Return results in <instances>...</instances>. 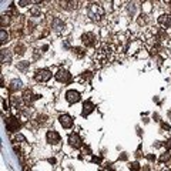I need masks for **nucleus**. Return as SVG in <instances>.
Segmentation results:
<instances>
[{
  "mask_svg": "<svg viewBox=\"0 0 171 171\" xmlns=\"http://www.w3.org/2000/svg\"><path fill=\"white\" fill-rule=\"evenodd\" d=\"M87 14H88V17H90V20H93V21L101 20V17L104 16V7L100 3H91L87 7Z\"/></svg>",
  "mask_w": 171,
  "mask_h": 171,
  "instance_id": "nucleus-1",
  "label": "nucleus"
},
{
  "mask_svg": "<svg viewBox=\"0 0 171 171\" xmlns=\"http://www.w3.org/2000/svg\"><path fill=\"white\" fill-rule=\"evenodd\" d=\"M34 79H36V81H38V83H46V81H49L50 79H52V71L47 70V69H40V70L36 71Z\"/></svg>",
  "mask_w": 171,
  "mask_h": 171,
  "instance_id": "nucleus-2",
  "label": "nucleus"
},
{
  "mask_svg": "<svg viewBox=\"0 0 171 171\" xmlns=\"http://www.w3.org/2000/svg\"><path fill=\"white\" fill-rule=\"evenodd\" d=\"M81 42H83V44L86 46V47H91V46H94L96 42H97V37H96L94 33H84L83 36H81Z\"/></svg>",
  "mask_w": 171,
  "mask_h": 171,
  "instance_id": "nucleus-3",
  "label": "nucleus"
},
{
  "mask_svg": "<svg viewBox=\"0 0 171 171\" xmlns=\"http://www.w3.org/2000/svg\"><path fill=\"white\" fill-rule=\"evenodd\" d=\"M54 77H56V80L60 81V83H69V81L71 80V74L64 69H60L59 71L54 74Z\"/></svg>",
  "mask_w": 171,
  "mask_h": 171,
  "instance_id": "nucleus-4",
  "label": "nucleus"
},
{
  "mask_svg": "<svg viewBox=\"0 0 171 171\" xmlns=\"http://www.w3.org/2000/svg\"><path fill=\"white\" fill-rule=\"evenodd\" d=\"M20 127V123L17 121L16 117H9L6 119V128L9 133H14V131H17V128Z\"/></svg>",
  "mask_w": 171,
  "mask_h": 171,
  "instance_id": "nucleus-5",
  "label": "nucleus"
},
{
  "mask_svg": "<svg viewBox=\"0 0 171 171\" xmlns=\"http://www.w3.org/2000/svg\"><path fill=\"white\" fill-rule=\"evenodd\" d=\"M66 100L70 104H74V103H79L81 100V96L77 90H69L66 93Z\"/></svg>",
  "mask_w": 171,
  "mask_h": 171,
  "instance_id": "nucleus-6",
  "label": "nucleus"
},
{
  "mask_svg": "<svg viewBox=\"0 0 171 171\" xmlns=\"http://www.w3.org/2000/svg\"><path fill=\"white\" fill-rule=\"evenodd\" d=\"M69 144L73 148H80V147H83V141H81L80 136L77 133H71L69 136Z\"/></svg>",
  "mask_w": 171,
  "mask_h": 171,
  "instance_id": "nucleus-7",
  "label": "nucleus"
},
{
  "mask_svg": "<svg viewBox=\"0 0 171 171\" xmlns=\"http://www.w3.org/2000/svg\"><path fill=\"white\" fill-rule=\"evenodd\" d=\"M59 121H60V124H61V127L63 128H71L73 127V117L71 115H69V114H61L59 117Z\"/></svg>",
  "mask_w": 171,
  "mask_h": 171,
  "instance_id": "nucleus-8",
  "label": "nucleus"
},
{
  "mask_svg": "<svg viewBox=\"0 0 171 171\" xmlns=\"http://www.w3.org/2000/svg\"><path fill=\"white\" fill-rule=\"evenodd\" d=\"M46 138H47V143H50V144L60 143V134L57 133L56 130H49L47 134H46Z\"/></svg>",
  "mask_w": 171,
  "mask_h": 171,
  "instance_id": "nucleus-9",
  "label": "nucleus"
},
{
  "mask_svg": "<svg viewBox=\"0 0 171 171\" xmlns=\"http://www.w3.org/2000/svg\"><path fill=\"white\" fill-rule=\"evenodd\" d=\"M64 23H63V20L61 19H59V17H54L52 20V29H53V32H56V33H61L64 30Z\"/></svg>",
  "mask_w": 171,
  "mask_h": 171,
  "instance_id": "nucleus-10",
  "label": "nucleus"
},
{
  "mask_svg": "<svg viewBox=\"0 0 171 171\" xmlns=\"http://www.w3.org/2000/svg\"><path fill=\"white\" fill-rule=\"evenodd\" d=\"M94 104H93V103L90 101V100H87V101H84L83 103V111H81V115H83V117H87L88 114H90V113H93L94 111Z\"/></svg>",
  "mask_w": 171,
  "mask_h": 171,
  "instance_id": "nucleus-11",
  "label": "nucleus"
},
{
  "mask_svg": "<svg viewBox=\"0 0 171 171\" xmlns=\"http://www.w3.org/2000/svg\"><path fill=\"white\" fill-rule=\"evenodd\" d=\"M158 25L165 29L171 27V16L170 14H161L160 17H158Z\"/></svg>",
  "mask_w": 171,
  "mask_h": 171,
  "instance_id": "nucleus-12",
  "label": "nucleus"
},
{
  "mask_svg": "<svg viewBox=\"0 0 171 171\" xmlns=\"http://www.w3.org/2000/svg\"><path fill=\"white\" fill-rule=\"evenodd\" d=\"M23 101H26V103H32L33 100H37V98H40V96L38 94H36V96H33V93H32V90H25V93H23Z\"/></svg>",
  "mask_w": 171,
  "mask_h": 171,
  "instance_id": "nucleus-13",
  "label": "nucleus"
},
{
  "mask_svg": "<svg viewBox=\"0 0 171 171\" xmlns=\"http://www.w3.org/2000/svg\"><path fill=\"white\" fill-rule=\"evenodd\" d=\"M2 63L3 64H10L11 63V53L10 50H2Z\"/></svg>",
  "mask_w": 171,
  "mask_h": 171,
  "instance_id": "nucleus-14",
  "label": "nucleus"
},
{
  "mask_svg": "<svg viewBox=\"0 0 171 171\" xmlns=\"http://www.w3.org/2000/svg\"><path fill=\"white\" fill-rule=\"evenodd\" d=\"M21 88H23V83H21V80H19V79H13V80L10 81V90L17 91V90H21Z\"/></svg>",
  "mask_w": 171,
  "mask_h": 171,
  "instance_id": "nucleus-15",
  "label": "nucleus"
},
{
  "mask_svg": "<svg viewBox=\"0 0 171 171\" xmlns=\"http://www.w3.org/2000/svg\"><path fill=\"white\" fill-rule=\"evenodd\" d=\"M0 38H2V44H4V43H7L9 42V33L6 32V30H4V29H2V30H0Z\"/></svg>",
  "mask_w": 171,
  "mask_h": 171,
  "instance_id": "nucleus-16",
  "label": "nucleus"
},
{
  "mask_svg": "<svg viewBox=\"0 0 171 171\" xmlns=\"http://www.w3.org/2000/svg\"><path fill=\"white\" fill-rule=\"evenodd\" d=\"M14 50H16V54H19V56H21V54H25V50L26 47L21 43H17V44L14 46Z\"/></svg>",
  "mask_w": 171,
  "mask_h": 171,
  "instance_id": "nucleus-17",
  "label": "nucleus"
},
{
  "mask_svg": "<svg viewBox=\"0 0 171 171\" xmlns=\"http://www.w3.org/2000/svg\"><path fill=\"white\" fill-rule=\"evenodd\" d=\"M137 21H138L140 26H146L147 23H148V16H147V14H140Z\"/></svg>",
  "mask_w": 171,
  "mask_h": 171,
  "instance_id": "nucleus-18",
  "label": "nucleus"
},
{
  "mask_svg": "<svg viewBox=\"0 0 171 171\" xmlns=\"http://www.w3.org/2000/svg\"><path fill=\"white\" fill-rule=\"evenodd\" d=\"M0 25H2V27H4V26L10 25V17L7 16V14H3L2 16V19H0Z\"/></svg>",
  "mask_w": 171,
  "mask_h": 171,
  "instance_id": "nucleus-19",
  "label": "nucleus"
},
{
  "mask_svg": "<svg viewBox=\"0 0 171 171\" xmlns=\"http://www.w3.org/2000/svg\"><path fill=\"white\" fill-rule=\"evenodd\" d=\"M128 168H130L131 171H140V164L137 163V161H134V163H130Z\"/></svg>",
  "mask_w": 171,
  "mask_h": 171,
  "instance_id": "nucleus-20",
  "label": "nucleus"
},
{
  "mask_svg": "<svg viewBox=\"0 0 171 171\" xmlns=\"http://www.w3.org/2000/svg\"><path fill=\"white\" fill-rule=\"evenodd\" d=\"M21 100H23V98H16V97H11V103H13V106L16 108L17 107H20L21 106Z\"/></svg>",
  "mask_w": 171,
  "mask_h": 171,
  "instance_id": "nucleus-21",
  "label": "nucleus"
},
{
  "mask_svg": "<svg viewBox=\"0 0 171 171\" xmlns=\"http://www.w3.org/2000/svg\"><path fill=\"white\" fill-rule=\"evenodd\" d=\"M29 66H30L29 61H20V63H17V69L19 70H26Z\"/></svg>",
  "mask_w": 171,
  "mask_h": 171,
  "instance_id": "nucleus-22",
  "label": "nucleus"
},
{
  "mask_svg": "<svg viewBox=\"0 0 171 171\" xmlns=\"http://www.w3.org/2000/svg\"><path fill=\"white\" fill-rule=\"evenodd\" d=\"M73 53H76V54H77L79 57H81V56H84V53H86V52H84V50L81 49V47H74V49H73Z\"/></svg>",
  "mask_w": 171,
  "mask_h": 171,
  "instance_id": "nucleus-23",
  "label": "nucleus"
},
{
  "mask_svg": "<svg viewBox=\"0 0 171 171\" xmlns=\"http://www.w3.org/2000/svg\"><path fill=\"white\" fill-rule=\"evenodd\" d=\"M30 14H32V16H40V9H38L37 6L32 7V9H30Z\"/></svg>",
  "mask_w": 171,
  "mask_h": 171,
  "instance_id": "nucleus-24",
  "label": "nucleus"
},
{
  "mask_svg": "<svg viewBox=\"0 0 171 171\" xmlns=\"http://www.w3.org/2000/svg\"><path fill=\"white\" fill-rule=\"evenodd\" d=\"M46 119H47L46 115H37V123H38V124H44Z\"/></svg>",
  "mask_w": 171,
  "mask_h": 171,
  "instance_id": "nucleus-25",
  "label": "nucleus"
},
{
  "mask_svg": "<svg viewBox=\"0 0 171 171\" xmlns=\"http://www.w3.org/2000/svg\"><path fill=\"white\" fill-rule=\"evenodd\" d=\"M168 158H170V154H168V153H165V154H163V155H161L160 161H167Z\"/></svg>",
  "mask_w": 171,
  "mask_h": 171,
  "instance_id": "nucleus-26",
  "label": "nucleus"
},
{
  "mask_svg": "<svg viewBox=\"0 0 171 171\" xmlns=\"http://www.w3.org/2000/svg\"><path fill=\"white\" fill-rule=\"evenodd\" d=\"M17 140H19V141H23V143L26 141V138L21 136V134H16V141H17Z\"/></svg>",
  "mask_w": 171,
  "mask_h": 171,
  "instance_id": "nucleus-27",
  "label": "nucleus"
},
{
  "mask_svg": "<svg viewBox=\"0 0 171 171\" xmlns=\"http://www.w3.org/2000/svg\"><path fill=\"white\" fill-rule=\"evenodd\" d=\"M19 4H20V6H27V4H30V2H29V0H21V2H19Z\"/></svg>",
  "mask_w": 171,
  "mask_h": 171,
  "instance_id": "nucleus-28",
  "label": "nucleus"
},
{
  "mask_svg": "<svg viewBox=\"0 0 171 171\" xmlns=\"http://www.w3.org/2000/svg\"><path fill=\"white\" fill-rule=\"evenodd\" d=\"M93 163H97V164H100V163H101V158H100V157H93Z\"/></svg>",
  "mask_w": 171,
  "mask_h": 171,
  "instance_id": "nucleus-29",
  "label": "nucleus"
},
{
  "mask_svg": "<svg viewBox=\"0 0 171 171\" xmlns=\"http://www.w3.org/2000/svg\"><path fill=\"white\" fill-rule=\"evenodd\" d=\"M3 107H4V110H9V104H7L6 100H3Z\"/></svg>",
  "mask_w": 171,
  "mask_h": 171,
  "instance_id": "nucleus-30",
  "label": "nucleus"
},
{
  "mask_svg": "<svg viewBox=\"0 0 171 171\" xmlns=\"http://www.w3.org/2000/svg\"><path fill=\"white\" fill-rule=\"evenodd\" d=\"M106 168H107V170H113V164H111V163L106 164Z\"/></svg>",
  "mask_w": 171,
  "mask_h": 171,
  "instance_id": "nucleus-31",
  "label": "nucleus"
},
{
  "mask_svg": "<svg viewBox=\"0 0 171 171\" xmlns=\"http://www.w3.org/2000/svg\"><path fill=\"white\" fill-rule=\"evenodd\" d=\"M165 148H171V138L167 141V144H165Z\"/></svg>",
  "mask_w": 171,
  "mask_h": 171,
  "instance_id": "nucleus-32",
  "label": "nucleus"
},
{
  "mask_svg": "<svg viewBox=\"0 0 171 171\" xmlns=\"http://www.w3.org/2000/svg\"><path fill=\"white\" fill-rule=\"evenodd\" d=\"M147 158H148L150 161H154L155 160V155H147Z\"/></svg>",
  "mask_w": 171,
  "mask_h": 171,
  "instance_id": "nucleus-33",
  "label": "nucleus"
},
{
  "mask_svg": "<svg viewBox=\"0 0 171 171\" xmlns=\"http://www.w3.org/2000/svg\"><path fill=\"white\" fill-rule=\"evenodd\" d=\"M49 163L50 164H54V163H56V158H49Z\"/></svg>",
  "mask_w": 171,
  "mask_h": 171,
  "instance_id": "nucleus-34",
  "label": "nucleus"
},
{
  "mask_svg": "<svg viewBox=\"0 0 171 171\" xmlns=\"http://www.w3.org/2000/svg\"><path fill=\"white\" fill-rule=\"evenodd\" d=\"M168 117H170V119H171V110H170V111H168Z\"/></svg>",
  "mask_w": 171,
  "mask_h": 171,
  "instance_id": "nucleus-35",
  "label": "nucleus"
},
{
  "mask_svg": "<svg viewBox=\"0 0 171 171\" xmlns=\"http://www.w3.org/2000/svg\"><path fill=\"white\" fill-rule=\"evenodd\" d=\"M100 171H101V170H100Z\"/></svg>",
  "mask_w": 171,
  "mask_h": 171,
  "instance_id": "nucleus-36",
  "label": "nucleus"
}]
</instances>
